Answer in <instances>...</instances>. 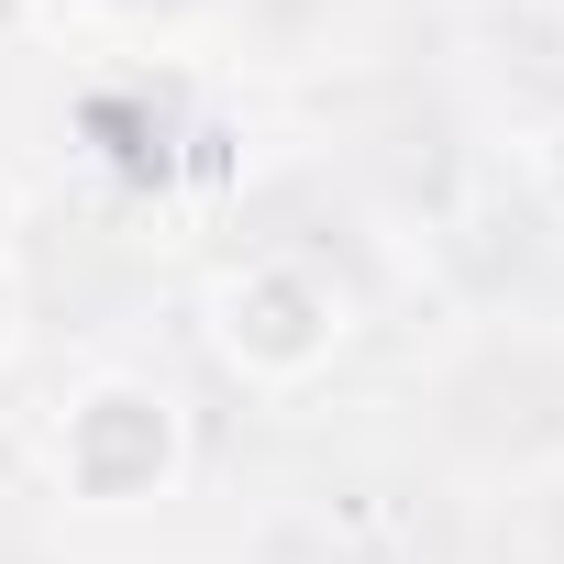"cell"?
Instances as JSON below:
<instances>
[{"label":"cell","mask_w":564,"mask_h":564,"mask_svg":"<svg viewBox=\"0 0 564 564\" xmlns=\"http://www.w3.org/2000/svg\"><path fill=\"white\" fill-rule=\"evenodd\" d=\"M355 344V300L344 276L311 254H243L210 289V355L243 388H311L333 355Z\"/></svg>","instance_id":"cell-1"},{"label":"cell","mask_w":564,"mask_h":564,"mask_svg":"<svg viewBox=\"0 0 564 564\" xmlns=\"http://www.w3.org/2000/svg\"><path fill=\"white\" fill-rule=\"evenodd\" d=\"M45 465H56L67 509H155L188 476V410L155 377H89V388H67Z\"/></svg>","instance_id":"cell-2"},{"label":"cell","mask_w":564,"mask_h":564,"mask_svg":"<svg viewBox=\"0 0 564 564\" xmlns=\"http://www.w3.org/2000/svg\"><path fill=\"white\" fill-rule=\"evenodd\" d=\"M78 122H89V133H122V144H111V166H122V177H144V188H155V177H177V144H166V122H144L133 100H111V89H100Z\"/></svg>","instance_id":"cell-3"},{"label":"cell","mask_w":564,"mask_h":564,"mask_svg":"<svg viewBox=\"0 0 564 564\" xmlns=\"http://www.w3.org/2000/svg\"><path fill=\"white\" fill-rule=\"evenodd\" d=\"M531 188L564 210V122H542V133H531Z\"/></svg>","instance_id":"cell-4"},{"label":"cell","mask_w":564,"mask_h":564,"mask_svg":"<svg viewBox=\"0 0 564 564\" xmlns=\"http://www.w3.org/2000/svg\"><path fill=\"white\" fill-rule=\"evenodd\" d=\"M12 333H23V289H12V265H0V355H12Z\"/></svg>","instance_id":"cell-5"},{"label":"cell","mask_w":564,"mask_h":564,"mask_svg":"<svg viewBox=\"0 0 564 564\" xmlns=\"http://www.w3.org/2000/svg\"><path fill=\"white\" fill-rule=\"evenodd\" d=\"M12 232H23V177L0 166V243H12Z\"/></svg>","instance_id":"cell-6"},{"label":"cell","mask_w":564,"mask_h":564,"mask_svg":"<svg viewBox=\"0 0 564 564\" xmlns=\"http://www.w3.org/2000/svg\"><path fill=\"white\" fill-rule=\"evenodd\" d=\"M34 12H45V0H0V45H12V34H34Z\"/></svg>","instance_id":"cell-7"}]
</instances>
